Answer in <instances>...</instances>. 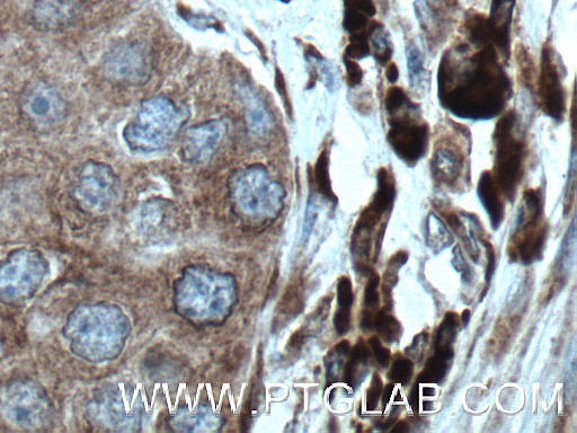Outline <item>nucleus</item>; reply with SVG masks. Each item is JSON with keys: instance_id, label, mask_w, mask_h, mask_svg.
<instances>
[{"instance_id": "nucleus-2", "label": "nucleus", "mask_w": 577, "mask_h": 433, "mask_svg": "<svg viewBox=\"0 0 577 433\" xmlns=\"http://www.w3.org/2000/svg\"><path fill=\"white\" fill-rule=\"evenodd\" d=\"M129 332L128 318L121 309L103 303L77 307L62 329L70 351L92 364L118 358L126 346Z\"/></svg>"}, {"instance_id": "nucleus-20", "label": "nucleus", "mask_w": 577, "mask_h": 433, "mask_svg": "<svg viewBox=\"0 0 577 433\" xmlns=\"http://www.w3.org/2000/svg\"><path fill=\"white\" fill-rule=\"evenodd\" d=\"M79 12L81 0H35L31 22L40 31H62L76 22Z\"/></svg>"}, {"instance_id": "nucleus-7", "label": "nucleus", "mask_w": 577, "mask_h": 433, "mask_svg": "<svg viewBox=\"0 0 577 433\" xmlns=\"http://www.w3.org/2000/svg\"><path fill=\"white\" fill-rule=\"evenodd\" d=\"M472 137L466 126L446 119L434 130L431 156L433 179L452 191L464 190L470 182Z\"/></svg>"}, {"instance_id": "nucleus-31", "label": "nucleus", "mask_w": 577, "mask_h": 433, "mask_svg": "<svg viewBox=\"0 0 577 433\" xmlns=\"http://www.w3.org/2000/svg\"><path fill=\"white\" fill-rule=\"evenodd\" d=\"M379 277L372 273L365 291V312L362 314V326L370 329L375 321V309L379 304Z\"/></svg>"}, {"instance_id": "nucleus-38", "label": "nucleus", "mask_w": 577, "mask_h": 433, "mask_svg": "<svg viewBox=\"0 0 577 433\" xmlns=\"http://www.w3.org/2000/svg\"><path fill=\"white\" fill-rule=\"evenodd\" d=\"M346 67V81L350 87H357L362 84L363 78H365V73L357 61L345 58Z\"/></svg>"}, {"instance_id": "nucleus-10", "label": "nucleus", "mask_w": 577, "mask_h": 433, "mask_svg": "<svg viewBox=\"0 0 577 433\" xmlns=\"http://www.w3.org/2000/svg\"><path fill=\"white\" fill-rule=\"evenodd\" d=\"M0 411L16 427L38 429L49 421L52 404L42 386L20 379L7 384L0 392Z\"/></svg>"}, {"instance_id": "nucleus-6", "label": "nucleus", "mask_w": 577, "mask_h": 433, "mask_svg": "<svg viewBox=\"0 0 577 433\" xmlns=\"http://www.w3.org/2000/svg\"><path fill=\"white\" fill-rule=\"evenodd\" d=\"M494 179L504 199L512 201L525 176L529 143L516 110L503 112L493 132Z\"/></svg>"}, {"instance_id": "nucleus-32", "label": "nucleus", "mask_w": 577, "mask_h": 433, "mask_svg": "<svg viewBox=\"0 0 577 433\" xmlns=\"http://www.w3.org/2000/svg\"><path fill=\"white\" fill-rule=\"evenodd\" d=\"M374 325H376L379 337L388 343H393L401 337V323L397 321V318L388 314L385 309L377 313Z\"/></svg>"}, {"instance_id": "nucleus-15", "label": "nucleus", "mask_w": 577, "mask_h": 433, "mask_svg": "<svg viewBox=\"0 0 577 433\" xmlns=\"http://www.w3.org/2000/svg\"><path fill=\"white\" fill-rule=\"evenodd\" d=\"M153 56L139 43H124L112 48L103 61L106 77L115 83L139 85L152 74Z\"/></svg>"}, {"instance_id": "nucleus-18", "label": "nucleus", "mask_w": 577, "mask_h": 433, "mask_svg": "<svg viewBox=\"0 0 577 433\" xmlns=\"http://www.w3.org/2000/svg\"><path fill=\"white\" fill-rule=\"evenodd\" d=\"M344 29L350 35L345 58L361 60L370 56L369 29L377 14L375 0H344Z\"/></svg>"}, {"instance_id": "nucleus-25", "label": "nucleus", "mask_w": 577, "mask_h": 433, "mask_svg": "<svg viewBox=\"0 0 577 433\" xmlns=\"http://www.w3.org/2000/svg\"><path fill=\"white\" fill-rule=\"evenodd\" d=\"M242 94L246 108L247 125L255 135L263 137L272 129V117L268 109L265 108L264 103L253 91L245 87L242 90Z\"/></svg>"}, {"instance_id": "nucleus-36", "label": "nucleus", "mask_w": 577, "mask_h": 433, "mask_svg": "<svg viewBox=\"0 0 577 433\" xmlns=\"http://www.w3.org/2000/svg\"><path fill=\"white\" fill-rule=\"evenodd\" d=\"M353 286L350 278L342 277L337 285V303L341 311H351L353 305Z\"/></svg>"}, {"instance_id": "nucleus-39", "label": "nucleus", "mask_w": 577, "mask_h": 433, "mask_svg": "<svg viewBox=\"0 0 577 433\" xmlns=\"http://www.w3.org/2000/svg\"><path fill=\"white\" fill-rule=\"evenodd\" d=\"M369 347L381 367H387L390 362V351L383 346V343L377 337H372L369 340Z\"/></svg>"}, {"instance_id": "nucleus-30", "label": "nucleus", "mask_w": 577, "mask_h": 433, "mask_svg": "<svg viewBox=\"0 0 577 433\" xmlns=\"http://www.w3.org/2000/svg\"><path fill=\"white\" fill-rule=\"evenodd\" d=\"M450 358L434 353V356L426 362V366L419 376L420 383L438 384L446 377L450 365Z\"/></svg>"}, {"instance_id": "nucleus-22", "label": "nucleus", "mask_w": 577, "mask_h": 433, "mask_svg": "<svg viewBox=\"0 0 577 433\" xmlns=\"http://www.w3.org/2000/svg\"><path fill=\"white\" fill-rule=\"evenodd\" d=\"M516 0H492L491 15L487 17L494 47L504 61L511 56V31Z\"/></svg>"}, {"instance_id": "nucleus-14", "label": "nucleus", "mask_w": 577, "mask_h": 433, "mask_svg": "<svg viewBox=\"0 0 577 433\" xmlns=\"http://www.w3.org/2000/svg\"><path fill=\"white\" fill-rule=\"evenodd\" d=\"M535 92L539 109L544 112L545 116L557 122L563 121L567 112V93L561 65H559L552 42L549 41L541 50Z\"/></svg>"}, {"instance_id": "nucleus-28", "label": "nucleus", "mask_w": 577, "mask_h": 433, "mask_svg": "<svg viewBox=\"0 0 577 433\" xmlns=\"http://www.w3.org/2000/svg\"><path fill=\"white\" fill-rule=\"evenodd\" d=\"M173 426L183 431H213L218 426V419L211 411L199 409L176 415Z\"/></svg>"}, {"instance_id": "nucleus-27", "label": "nucleus", "mask_w": 577, "mask_h": 433, "mask_svg": "<svg viewBox=\"0 0 577 433\" xmlns=\"http://www.w3.org/2000/svg\"><path fill=\"white\" fill-rule=\"evenodd\" d=\"M520 320L517 316H505L496 323L492 337L487 342L488 355L497 358L507 351L509 344L516 333Z\"/></svg>"}, {"instance_id": "nucleus-44", "label": "nucleus", "mask_w": 577, "mask_h": 433, "mask_svg": "<svg viewBox=\"0 0 577 433\" xmlns=\"http://www.w3.org/2000/svg\"><path fill=\"white\" fill-rule=\"evenodd\" d=\"M393 390H394V385L390 384V385L386 386L385 391H383V394H381V395H383L384 409L386 408L387 403L390 400V397H392Z\"/></svg>"}, {"instance_id": "nucleus-13", "label": "nucleus", "mask_w": 577, "mask_h": 433, "mask_svg": "<svg viewBox=\"0 0 577 433\" xmlns=\"http://www.w3.org/2000/svg\"><path fill=\"white\" fill-rule=\"evenodd\" d=\"M20 109L32 128L48 132L65 121L68 104L55 86L47 82H33L21 94Z\"/></svg>"}, {"instance_id": "nucleus-5", "label": "nucleus", "mask_w": 577, "mask_h": 433, "mask_svg": "<svg viewBox=\"0 0 577 433\" xmlns=\"http://www.w3.org/2000/svg\"><path fill=\"white\" fill-rule=\"evenodd\" d=\"M188 113L166 96H155L141 103L126 128L123 139L130 149L154 153L166 148L179 135Z\"/></svg>"}, {"instance_id": "nucleus-11", "label": "nucleus", "mask_w": 577, "mask_h": 433, "mask_svg": "<svg viewBox=\"0 0 577 433\" xmlns=\"http://www.w3.org/2000/svg\"><path fill=\"white\" fill-rule=\"evenodd\" d=\"M543 207L540 189H528L523 194L517 231L509 245V255L513 261L530 264L543 253L548 235Z\"/></svg>"}, {"instance_id": "nucleus-4", "label": "nucleus", "mask_w": 577, "mask_h": 433, "mask_svg": "<svg viewBox=\"0 0 577 433\" xmlns=\"http://www.w3.org/2000/svg\"><path fill=\"white\" fill-rule=\"evenodd\" d=\"M384 106L389 147L404 164H419L428 154L431 140V129L423 118L421 106L399 86L388 88Z\"/></svg>"}, {"instance_id": "nucleus-42", "label": "nucleus", "mask_w": 577, "mask_h": 433, "mask_svg": "<svg viewBox=\"0 0 577 433\" xmlns=\"http://www.w3.org/2000/svg\"><path fill=\"white\" fill-rule=\"evenodd\" d=\"M407 259L408 255L406 252H398L393 256L392 259H390L389 267L394 269L402 267V265L406 263Z\"/></svg>"}, {"instance_id": "nucleus-46", "label": "nucleus", "mask_w": 577, "mask_h": 433, "mask_svg": "<svg viewBox=\"0 0 577 433\" xmlns=\"http://www.w3.org/2000/svg\"><path fill=\"white\" fill-rule=\"evenodd\" d=\"M469 315H470V313H469V311H467V309H466V311L464 312V314L460 316V320H463L464 324H467V322H468V320H469Z\"/></svg>"}, {"instance_id": "nucleus-37", "label": "nucleus", "mask_w": 577, "mask_h": 433, "mask_svg": "<svg viewBox=\"0 0 577 433\" xmlns=\"http://www.w3.org/2000/svg\"><path fill=\"white\" fill-rule=\"evenodd\" d=\"M381 394H383V382H381L380 376L376 374L374 377H372V381L367 392L368 411H375L377 409Z\"/></svg>"}, {"instance_id": "nucleus-35", "label": "nucleus", "mask_w": 577, "mask_h": 433, "mask_svg": "<svg viewBox=\"0 0 577 433\" xmlns=\"http://www.w3.org/2000/svg\"><path fill=\"white\" fill-rule=\"evenodd\" d=\"M414 364L410 359L399 357L389 371V378L397 384H407L413 376Z\"/></svg>"}, {"instance_id": "nucleus-1", "label": "nucleus", "mask_w": 577, "mask_h": 433, "mask_svg": "<svg viewBox=\"0 0 577 433\" xmlns=\"http://www.w3.org/2000/svg\"><path fill=\"white\" fill-rule=\"evenodd\" d=\"M493 44L457 39L443 52L438 69V99L460 119L500 117L512 96V82ZM504 60V59H503Z\"/></svg>"}, {"instance_id": "nucleus-23", "label": "nucleus", "mask_w": 577, "mask_h": 433, "mask_svg": "<svg viewBox=\"0 0 577 433\" xmlns=\"http://www.w3.org/2000/svg\"><path fill=\"white\" fill-rule=\"evenodd\" d=\"M477 193L490 217L492 227L499 228L505 216L504 197L491 171H485L482 174L478 182Z\"/></svg>"}, {"instance_id": "nucleus-43", "label": "nucleus", "mask_w": 577, "mask_h": 433, "mask_svg": "<svg viewBox=\"0 0 577 433\" xmlns=\"http://www.w3.org/2000/svg\"><path fill=\"white\" fill-rule=\"evenodd\" d=\"M386 78L390 84H395L399 78V70L396 64L390 63L386 66Z\"/></svg>"}, {"instance_id": "nucleus-12", "label": "nucleus", "mask_w": 577, "mask_h": 433, "mask_svg": "<svg viewBox=\"0 0 577 433\" xmlns=\"http://www.w3.org/2000/svg\"><path fill=\"white\" fill-rule=\"evenodd\" d=\"M120 190L118 175L105 163L88 161L76 173L74 198L90 214L110 211L119 200Z\"/></svg>"}, {"instance_id": "nucleus-45", "label": "nucleus", "mask_w": 577, "mask_h": 433, "mask_svg": "<svg viewBox=\"0 0 577 433\" xmlns=\"http://www.w3.org/2000/svg\"><path fill=\"white\" fill-rule=\"evenodd\" d=\"M408 430H410V427H408V424L405 421H402L397 423L392 431L401 433V432H407Z\"/></svg>"}, {"instance_id": "nucleus-8", "label": "nucleus", "mask_w": 577, "mask_h": 433, "mask_svg": "<svg viewBox=\"0 0 577 433\" xmlns=\"http://www.w3.org/2000/svg\"><path fill=\"white\" fill-rule=\"evenodd\" d=\"M229 188L237 208L255 219L277 216L286 198L282 185L262 165L248 166L234 173Z\"/></svg>"}, {"instance_id": "nucleus-21", "label": "nucleus", "mask_w": 577, "mask_h": 433, "mask_svg": "<svg viewBox=\"0 0 577 433\" xmlns=\"http://www.w3.org/2000/svg\"><path fill=\"white\" fill-rule=\"evenodd\" d=\"M127 402L120 388H109L97 394L90 406L91 415L99 426L112 429L127 428L131 424Z\"/></svg>"}, {"instance_id": "nucleus-19", "label": "nucleus", "mask_w": 577, "mask_h": 433, "mask_svg": "<svg viewBox=\"0 0 577 433\" xmlns=\"http://www.w3.org/2000/svg\"><path fill=\"white\" fill-rule=\"evenodd\" d=\"M227 126L223 120H211L185 131L182 141V156L191 164L209 161L223 143Z\"/></svg>"}, {"instance_id": "nucleus-16", "label": "nucleus", "mask_w": 577, "mask_h": 433, "mask_svg": "<svg viewBox=\"0 0 577 433\" xmlns=\"http://www.w3.org/2000/svg\"><path fill=\"white\" fill-rule=\"evenodd\" d=\"M414 8L426 48L432 53L438 52L454 31L457 0H416Z\"/></svg>"}, {"instance_id": "nucleus-3", "label": "nucleus", "mask_w": 577, "mask_h": 433, "mask_svg": "<svg viewBox=\"0 0 577 433\" xmlns=\"http://www.w3.org/2000/svg\"><path fill=\"white\" fill-rule=\"evenodd\" d=\"M176 304L185 317L195 322L221 321L236 300L232 277L203 268L184 272L175 290Z\"/></svg>"}, {"instance_id": "nucleus-9", "label": "nucleus", "mask_w": 577, "mask_h": 433, "mask_svg": "<svg viewBox=\"0 0 577 433\" xmlns=\"http://www.w3.org/2000/svg\"><path fill=\"white\" fill-rule=\"evenodd\" d=\"M49 264L40 251L23 247L0 262V303L21 305L32 299L46 281Z\"/></svg>"}, {"instance_id": "nucleus-26", "label": "nucleus", "mask_w": 577, "mask_h": 433, "mask_svg": "<svg viewBox=\"0 0 577 433\" xmlns=\"http://www.w3.org/2000/svg\"><path fill=\"white\" fill-rule=\"evenodd\" d=\"M370 55L374 56L380 66L386 67L392 63L394 47L392 39L385 26L372 21L369 29Z\"/></svg>"}, {"instance_id": "nucleus-41", "label": "nucleus", "mask_w": 577, "mask_h": 433, "mask_svg": "<svg viewBox=\"0 0 577 433\" xmlns=\"http://www.w3.org/2000/svg\"><path fill=\"white\" fill-rule=\"evenodd\" d=\"M482 243L485 245L487 252L486 282H490L494 275L496 265L495 250L493 245L490 242L484 240V238L482 240Z\"/></svg>"}, {"instance_id": "nucleus-34", "label": "nucleus", "mask_w": 577, "mask_h": 433, "mask_svg": "<svg viewBox=\"0 0 577 433\" xmlns=\"http://www.w3.org/2000/svg\"><path fill=\"white\" fill-rule=\"evenodd\" d=\"M316 181L318 185L319 192L324 194L330 200L335 201L336 198L332 191L330 172H328V155L324 152L319 161L316 169Z\"/></svg>"}, {"instance_id": "nucleus-29", "label": "nucleus", "mask_w": 577, "mask_h": 433, "mask_svg": "<svg viewBox=\"0 0 577 433\" xmlns=\"http://www.w3.org/2000/svg\"><path fill=\"white\" fill-rule=\"evenodd\" d=\"M520 83L527 91L534 93L537 78L535 59L525 44H518L514 51Z\"/></svg>"}, {"instance_id": "nucleus-40", "label": "nucleus", "mask_w": 577, "mask_h": 433, "mask_svg": "<svg viewBox=\"0 0 577 433\" xmlns=\"http://www.w3.org/2000/svg\"><path fill=\"white\" fill-rule=\"evenodd\" d=\"M350 359L358 362V364H366L370 358V349L362 341L355 344L353 348L350 349Z\"/></svg>"}, {"instance_id": "nucleus-17", "label": "nucleus", "mask_w": 577, "mask_h": 433, "mask_svg": "<svg viewBox=\"0 0 577 433\" xmlns=\"http://www.w3.org/2000/svg\"><path fill=\"white\" fill-rule=\"evenodd\" d=\"M377 190L369 206L362 211L354 229L353 244H369L368 235L389 216L396 199V182L389 167L377 173ZM383 224H386L385 222Z\"/></svg>"}, {"instance_id": "nucleus-24", "label": "nucleus", "mask_w": 577, "mask_h": 433, "mask_svg": "<svg viewBox=\"0 0 577 433\" xmlns=\"http://www.w3.org/2000/svg\"><path fill=\"white\" fill-rule=\"evenodd\" d=\"M405 47L408 78H410L412 90L424 94L429 88L430 72L423 52L412 39L406 42Z\"/></svg>"}, {"instance_id": "nucleus-33", "label": "nucleus", "mask_w": 577, "mask_h": 433, "mask_svg": "<svg viewBox=\"0 0 577 433\" xmlns=\"http://www.w3.org/2000/svg\"><path fill=\"white\" fill-rule=\"evenodd\" d=\"M460 324V317L455 313H448L437 332L436 349L452 348L456 331Z\"/></svg>"}]
</instances>
